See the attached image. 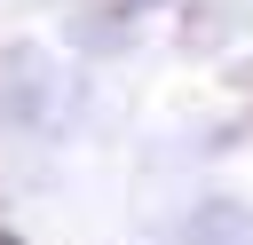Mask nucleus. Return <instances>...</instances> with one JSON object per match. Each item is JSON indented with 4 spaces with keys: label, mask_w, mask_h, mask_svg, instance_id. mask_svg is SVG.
<instances>
[{
    "label": "nucleus",
    "mask_w": 253,
    "mask_h": 245,
    "mask_svg": "<svg viewBox=\"0 0 253 245\" xmlns=\"http://www.w3.org/2000/svg\"><path fill=\"white\" fill-rule=\"evenodd\" d=\"M198 245H253V229H245V221H221V213H213V221H198Z\"/></svg>",
    "instance_id": "obj_1"
},
{
    "label": "nucleus",
    "mask_w": 253,
    "mask_h": 245,
    "mask_svg": "<svg viewBox=\"0 0 253 245\" xmlns=\"http://www.w3.org/2000/svg\"><path fill=\"white\" fill-rule=\"evenodd\" d=\"M0 245H16V237H0Z\"/></svg>",
    "instance_id": "obj_2"
}]
</instances>
